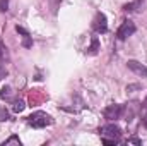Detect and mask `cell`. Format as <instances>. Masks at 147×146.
Listing matches in <instances>:
<instances>
[{
    "label": "cell",
    "instance_id": "cell-1",
    "mask_svg": "<svg viewBox=\"0 0 147 146\" xmlns=\"http://www.w3.org/2000/svg\"><path fill=\"white\" fill-rule=\"evenodd\" d=\"M28 124L36 127V129H41V127H46L51 124V117L45 112H34L33 115L28 117Z\"/></svg>",
    "mask_w": 147,
    "mask_h": 146
},
{
    "label": "cell",
    "instance_id": "cell-2",
    "mask_svg": "<svg viewBox=\"0 0 147 146\" xmlns=\"http://www.w3.org/2000/svg\"><path fill=\"white\" fill-rule=\"evenodd\" d=\"M101 132V138H106V139H116L120 141V136H121V129L115 124H108V126H103L99 129Z\"/></svg>",
    "mask_w": 147,
    "mask_h": 146
},
{
    "label": "cell",
    "instance_id": "cell-3",
    "mask_svg": "<svg viewBox=\"0 0 147 146\" xmlns=\"http://www.w3.org/2000/svg\"><path fill=\"white\" fill-rule=\"evenodd\" d=\"M92 29L96 33H99V35L108 31V21H106V16L103 12H98L94 16V19H92Z\"/></svg>",
    "mask_w": 147,
    "mask_h": 146
},
{
    "label": "cell",
    "instance_id": "cell-4",
    "mask_svg": "<svg viewBox=\"0 0 147 146\" xmlns=\"http://www.w3.org/2000/svg\"><path fill=\"white\" fill-rule=\"evenodd\" d=\"M134 33H135V24H134L132 21H125V23H121V26L118 28L116 36H118V40H127L128 36H132Z\"/></svg>",
    "mask_w": 147,
    "mask_h": 146
},
{
    "label": "cell",
    "instance_id": "cell-5",
    "mask_svg": "<svg viewBox=\"0 0 147 146\" xmlns=\"http://www.w3.org/2000/svg\"><path fill=\"white\" fill-rule=\"evenodd\" d=\"M121 113H123V107L121 105H108L105 112H103V115H105V119H108V120H116V119H120L121 117Z\"/></svg>",
    "mask_w": 147,
    "mask_h": 146
},
{
    "label": "cell",
    "instance_id": "cell-6",
    "mask_svg": "<svg viewBox=\"0 0 147 146\" xmlns=\"http://www.w3.org/2000/svg\"><path fill=\"white\" fill-rule=\"evenodd\" d=\"M127 65H128V69H130L132 72L139 74V76H142V77H147V67L142 65L140 62H137V60H128Z\"/></svg>",
    "mask_w": 147,
    "mask_h": 146
},
{
    "label": "cell",
    "instance_id": "cell-7",
    "mask_svg": "<svg viewBox=\"0 0 147 146\" xmlns=\"http://www.w3.org/2000/svg\"><path fill=\"white\" fill-rule=\"evenodd\" d=\"M98 50H99V41H98V36H92V40H91V46L87 48V52H89L91 55H96V53H98Z\"/></svg>",
    "mask_w": 147,
    "mask_h": 146
},
{
    "label": "cell",
    "instance_id": "cell-8",
    "mask_svg": "<svg viewBox=\"0 0 147 146\" xmlns=\"http://www.w3.org/2000/svg\"><path fill=\"white\" fill-rule=\"evenodd\" d=\"M24 107H26V105H24V102H22V100H16V102H14V107H12V110L19 113V112H22V110H24Z\"/></svg>",
    "mask_w": 147,
    "mask_h": 146
},
{
    "label": "cell",
    "instance_id": "cell-9",
    "mask_svg": "<svg viewBox=\"0 0 147 146\" xmlns=\"http://www.w3.org/2000/svg\"><path fill=\"white\" fill-rule=\"evenodd\" d=\"M10 93H12V89H10L9 86H5V88H2V89H0V98L7 100V98H10Z\"/></svg>",
    "mask_w": 147,
    "mask_h": 146
},
{
    "label": "cell",
    "instance_id": "cell-10",
    "mask_svg": "<svg viewBox=\"0 0 147 146\" xmlns=\"http://www.w3.org/2000/svg\"><path fill=\"white\" fill-rule=\"evenodd\" d=\"M9 9V2L7 0H0V12H7Z\"/></svg>",
    "mask_w": 147,
    "mask_h": 146
},
{
    "label": "cell",
    "instance_id": "cell-11",
    "mask_svg": "<svg viewBox=\"0 0 147 146\" xmlns=\"http://www.w3.org/2000/svg\"><path fill=\"white\" fill-rule=\"evenodd\" d=\"M22 45H24L26 48L33 46V41H31V38H29V35H28V36H24V40H22Z\"/></svg>",
    "mask_w": 147,
    "mask_h": 146
},
{
    "label": "cell",
    "instance_id": "cell-12",
    "mask_svg": "<svg viewBox=\"0 0 147 146\" xmlns=\"http://www.w3.org/2000/svg\"><path fill=\"white\" fill-rule=\"evenodd\" d=\"M10 143H17V145H21V141H19V138L17 136H12V138H9L3 145H10Z\"/></svg>",
    "mask_w": 147,
    "mask_h": 146
},
{
    "label": "cell",
    "instance_id": "cell-13",
    "mask_svg": "<svg viewBox=\"0 0 147 146\" xmlns=\"http://www.w3.org/2000/svg\"><path fill=\"white\" fill-rule=\"evenodd\" d=\"M0 120H9V112L7 110H0Z\"/></svg>",
    "mask_w": 147,
    "mask_h": 146
},
{
    "label": "cell",
    "instance_id": "cell-14",
    "mask_svg": "<svg viewBox=\"0 0 147 146\" xmlns=\"http://www.w3.org/2000/svg\"><path fill=\"white\" fill-rule=\"evenodd\" d=\"M103 143L108 145V146H111V145H116L118 141H116V139H106V138H103Z\"/></svg>",
    "mask_w": 147,
    "mask_h": 146
},
{
    "label": "cell",
    "instance_id": "cell-15",
    "mask_svg": "<svg viewBox=\"0 0 147 146\" xmlns=\"http://www.w3.org/2000/svg\"><path fill=\"white\" fill-rule=\"evenodd\" d=\"M16 31H17V33H21L22 36H28V35H29V33H28L24 28H21V26H17V28H16Z\"/></svg>",
    "mask_w": 147,
    "mask_h": 146
},
{
    "label": "cell",
    "instance_id": "cell-16",
    "mask_svg": "<svg viewBox=\"0 0 147 146\" xmlns=\"http://www.w3.org/2000/svg\"><path fill=\"white\" fill-rule=\"evenodd\" d=\"M127 143H134V145H140V141H139L137 138H130V139H128Z\"/></svg>",
    "mask_w": 147,
    "mask_h": 146
},
{
    "label": "cell",
    "instance_id": "cell-17",
    "mask_svg": "<svg viewBox=\"0 0 147 146\" xmlns=\"http://www.w3.org/2000/svg\"><path fill=\"white\" fill-rule=\"evenodd\" d=\"M7 76V71H5V67H0V79L2 77H5Z\"/></svg>",
    "mask_w": 147,
    "mask_h": 146
},
{
    "label": "cell",
    "instance_id": "cell-18",
    "mask_svg": "<svg viewBox=\"0 0 147 146\" xmlns=\"http://www.w3.org/2000/svg\"><path fill=\"white\" fill-rule=\"evenodd\" d=\"M142 122H144V126H146V127H147V113H146V115H144V119H142Z\"/></svg>",
    "mask_w": 147,
    "mask_h": 146
},
{
    "label": "cell",
    "instance_id": "cell-19",
    "mask_svg": "<svg viewBox=\"0 0 147 146\" xmlns=\"http://www.w3.org/2000/svg\"><path fill=\"white\" fill-rule=\"evenodd\" d=\"M144 107H146V108H147V98H146V100H144Z\"/></svg>",
    "mask_w": 147,
    "mask_h": 146
}]
</instances>
